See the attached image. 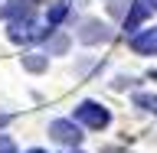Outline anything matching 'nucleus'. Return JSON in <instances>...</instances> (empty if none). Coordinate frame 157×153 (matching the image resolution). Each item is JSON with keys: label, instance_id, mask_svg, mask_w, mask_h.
I'll use <instances>...</instances> for the list:
<instances>
[{"label": "nucleus", "instance_id": "10", "mask_svg": "<svg viewBox=\"0 0 157 153\" xmlns=\"http://www.w3.org/2000/svg\"><path fill=\"white\" fill-rule=\"evenodd\" d=\"M66 3H56V7H52V10H49V13H46V23H49V26H56V23H59V20H62V16H66Z\"/></svg>", "mask_w": 157, "mask_h": 153}, {"label": "nucleus", "instance_id": "6", "mask_svg": "<svg viewBox=\"0 0 157 153\" xmlns=\"http://www.w3.org/2000/svg\"><path fill=\"white\" fill-rule=\"evenodd\" d=\"M0 16L3 20H26V16H33V3L29 0H10V3H3L0 7Z\"/></svg>", "mask_w": 157, "mask_h": 153}, {"label": "nucleus", "instance_id": "4", "mask_svg": "<svg viewBox=\"0 0 157 153\" xmlns=\"http://www.w3.org/2000/svg\"><path fill=\"white\" fill-rule=\"evenodd\" d=\"M111 36V29L101 23V20H85L82 29H78V42H85V46H95V42H105Z\"/></svg>", "mask_w": 157, "mask_h": 153}, {"label": "nucleus", "instance_id": "7", "mask_svg": "<svg viewBox=\"0 0 157 153\" xmlns=\"http://www.w3.org/2000/svg\"><path fill=\"white\" fill-rule=\"evenodd\" d=\"M147 13H151V10H147L144 3H141V0H134V10H131V13L124 16V29H137V23H141V20H144Z\"/></svg>", "mask_w": 157, "mask_h": 153}, {"label": "nucleus", "instance_id": "14", "mask_svg": "<svg viewBox=\"0 0 157 153\" xmlns=\"http://www.w3.org/2000/svg\"><path fill=\"white\" fill-rule=\"evenodd\" d=\"M141 3H144L147 10H157V0H141Z\"/></svg>", "mask_w": 157, "mask_h": 153}, {"label": "nucleus", "instance_id": "16", "mask_svg": "<svg viewBox=\"0 0 157 153\" xmlns=\"http://www.w3.org/2000/svg\"><path fill=\"white\" fill-rule=\"evenodd\" d=\"M69 153H82V150H69Z\"/></svg>", "mask_w": 157, "mask_h": 153}, {"label": "nucleus", "instance_id": "5", "mask_svg": "<svg viewBox=\"0 0 157 153\" xmlns=\"http://www.w3.org/2000/svg\"><path fill=\"white\" fill-rule=\"evenodd\" d=\"M131 49L141 52V56H157V26L134 33V36H131Z\"/></svg>", "mask_w": 157, "mask_h": 153}, {"label": "nucleus", "instance_id": "13", "mask_svg": "<svg viewBox=\"0 0 157 153\" xmlns=\"http://www.w3.org/2000/svg\"><path fill=\"white\" fill-rule=\"evenodd\" d=\"M124 3L128 0H108V10H111L115 16H124Z\"/></svg>", "mask_w": 157, "mask_h": 153}, {"label": "nucleus", "instance_id": "8", "mask_svg": "<svg viewBox=\"0 0 157 153\" xmlns=\"http://www.w3.org/2000/svg\"><path fill=\"white\" fill-rule=\"evenodd\" d=\"M23 65H26L29 72H43V68H46V56H39V52H29V56H23Z\"/></svg>", "mask_w": 157, "mask_h": 153}, {"label": "nucleus", "instance_id": "12", "mask_svg": "<svg viewBox=\"0 0 157 153\" xmlns=\"http://www.w3.org/2000/svg\"><path fill=\"white\" fill-rule=\"evenodd\" d=\"M0 153H17V144H13L7 134H0Z\"/></svg>", "mask_w": 157, "mask_h": 153}, {"label": "nucleus", "instance_id": "15", "mask_svg": "<svg viewBox=\"0 0 157 153\" xmlns=\"http://www.w3.org/2000/svg\"><path fill=\"white\" fill-rule=\"evenodd\" d=\"M29 153H43V150H29Z\"/></svg>", "mask_w": 157, "mask_h": 153}, {"label": "nucleus", "instance_id": "3", "mask_svg": "<svg viewBox=\"0 0 157 153\" xmlns=\"http://www.w3.org/2000/svg\"><path fill=\"white\" fill-rule=\"evenodd\" d=\"M49 134H52V140H59L66 147H78V140H82V130H78L75 121H52Z\"/></svg>", "mask_w": 157, "mask_h": 153}, {"label": "nucleus", "instance_id": "2", "mask_svg": "<svg viewBox=\"0 0 157 153\" xmlns=\"http://www.w3.org/2000/svg\"><path fill=\"white\" fill-rule=\"evenodd\" d=\"M46 29H49V23H33V16H26V20H13L10 23V39L13 42H33V39H39V36H46Z\"/></svg>", "mask_w": 157, "mask_h": 153}, {"label": "nucleus", "instance_id": "9", "mask_svg": "<svg viewBox=\"0 0 157 153\" xmlns=\"http://www.w3.org/2000/svg\"><path fill=\"white\" fill-rule=\"evenodd\" d=\"M134 104L151 111V114H157V95H134Z\"/></svg>", "mask_w": 157, "mask_h": 153}, {"label": "nucleus", "instance_id": "11", "mask_svg": "<svg viewBox=\"0 0 157 153\" xmlns=\"http://www.w3.org/2000/svg\"><path fill=\"white\" fill-rule=\"evenodd\" d=\"M66 46H69V39L59 33V36H52V42H49V56H59V52H66Z\"/></svg>", "mask_w": 157, "mask_h": 153}, {"label": "nucleus", "instance_id": "1", "mask_svg": "<svg viewBox=\"0 0 157 153\" xmlns=\"http://www.w3.org/2000/svg\"><path fill=\"white\" fill-rule=\"evenodd\" d=\"M75 121L92 127V130H101V127H108L111 114H108V107H101L98 101H82V104L75 107Z\"/></svg>", "mask_w": 157, "mask_h": 153}]
</instances>
